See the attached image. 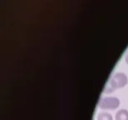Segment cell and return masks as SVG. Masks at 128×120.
Here are the masks:
<instances>
[{
	"label": "cell",
	"mask_w": 128,
	"mask_h": 120,
	"mask_svg": "<svg viewBox=\"0 0 128 120\" xmlns=\"http://www.w3.org/2000/svg\"><path fill=\"white\" fill-rule=\"evenodd\" d=\"M121 102L116 97H105L99 102V108L106 110H114L120 106Z\"/></svg>",
	"instance_id": "2"
},
{
	"label": "cell",
	"mask_w": 128,
	"mask_h": 120,
	"mask_svg": "<svg viewBox=\"0 0 128 120\" xmlns=\"http://www.w3.org/2000/svg\"><path fill=\"white\" fill-rule=\"evenodd\" d=\"M116 120H128V110L120 109L116 113Z\"/></svg>",
	"instance_id": "3"
},
{
	"label": "cell",
	"mask_w": 128,
	"mask_h": 120,
	"mask_svg": "<svg viewBox=\"0 0 128 120\" xmlns=\"http://www.w3.org/2000/svg\"><path fill=\"white\" fill-rule=\"evenodd\" d=\"M97 120H113L112 114L106 112H102L97 115Z\"/></svg>",
	"instance_id": "4"
},
{
	"label": "cell",
	"mask_w": 128,
	"mask_h": 120,
	"mask_svg": "<svg viewBox=\"0 0 128 120\" xmlns=\"http://www.w3.org/2000/svg\"><path fill=\"white\" fill-rule=\"evenodd\" d=\"M125 60H126V63L128 64V53H127V54L126 55V58H125Z\"/></svg>",
	"instance_id": "5"
},
{
	"label": "cell",
	"mask_w": 128,
	"mask_h": 120,
	"mask_svg": "<svg viewBox=\"0 0 128 120\" xmlns=\"http://www.w3.org/2000/svg\"><path fill=\"white\" fill-rule=\"evenodd\" d=\"M127 83H128L127 76L124 73H116L111 78V80L106 84V87L104 88V92L105 93H110L118 88H123V87L126 85Z\"/></svg>",
	"instance_id": "1"
}]
</instances>
